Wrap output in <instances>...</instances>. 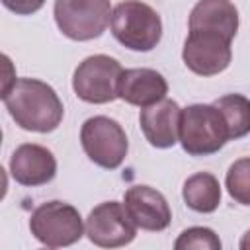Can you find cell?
Returning <instances> with one entry per match:
<instances>
[{
	"mask_svg": "<svg viewBox=\"0 0 250 250\" xmlns=\"http://www.w3.org/2000/svg\"><path fill=\"white\" fill-rule=\"evenodd\" d=\"M123 205L133 223L143 230H164L172 221L166 197L150 186H131L123 195Z\"/></svg>",
	"mask_w": 250,
	"mask_h": 250,
	"instance_id": "obj_10",
	"label": "cell"
},
{
	"mask_svg": "<svg viewBox=\"0 0 250 250\" xmlns=\"http://www.w3.org/2000/svg\"><path fill=\"white\" fill-rule=\"evenodd\" d=\"M10 174L20 186H45L57 176V160L47 146L25 143L12 152Z\"/></svg>",
	"mask_w": 250,
	"mask_h": 250,
	"instance_id": "obj_11",
	"label": "cell"
},
{
	"mask_svg": "<svg viewBox=\"0 0 250 250\" xmlns=\"http://www.w3.org/2000/svg\"><path fill=\"white\" fill-rule=\"evenodd\" d=\"M31 234L49 248H62L78 242L84 234V225L78 209L64 201L41 203L29 217Z\"/></svg>",
	"mask_w": 250,
	"mask_h": 250,
	"instance_id": "obj_4",
	"label": "cell"
},
{
	"mask_svg": "<svg viewBox=\"0 0 250 250\" xmlns=\"http://www.w3.org/2000/svg\"><path fill=\"white\" fill-rule=\"evenodd\" d=\"M213 105L221 111L230 141L242 139L250 133V100L242 94H227L213 102Z\"/></svg>",
	"mask_w": 250,
	"mask_h": 250,
	"instance_id": "obj_16",
	"label": "cell"
},
{
	"mask_svg": "<svg viewBox=\"0 0 250 250\" xmlns=\"http://www.w3.org/2000/svg\"><path fill=\"white\" fill-rule=\"evenodd\" d=\"M242 250H250V230H246L244 234H242V238H240V244H238Z\"/></svg>",
	"mask_w": 250,
	"mask_h": 250,
	"instance_id": "obj_20",
	"label": "cell"
},
{
	"mask_svg": "<svg viewBox=\"0 0 250 250\" xmlns=\"http://www.w3.org/2000/svg\"><path fill=\"white\" fill-rule=\"evenodd\" d=\"M2 4L18 16H31L43 8L45 0H2Z\"/></svg>",
	"mask_w": 250,
	"mask_h": 250,
	"instance_id": "obj_19",
	"label": "cell"
},
{
	"mask_svg": "<svg viewBox=\"0 0 250 250\" xmlns=\"http://www.w3.org/2000/svg\"><path fill=\"white\" fill-rule=\"evenodd\" d=\"M232 37L217 29H189L182 59L186 66L199 76H215L229 68L232 59Z\"/></svg>",
	"mask_w": 250,
	"mask_h": 250,
	"instance_id": "obj_7",
	"label": "cell"
},
{
	"mask_svg": "<svg viewBox=\"0 0 250 250\" xmlns=\"http://www.w3.org/2000/svg\"><path fill=\"white\" fill-rule=\"evenodd\" d=\"M176 250H221V240L207 227L186 229L174 242Z\"/></svg>",
	"mask_w": 250,
	"mask_h": 250,
	"instance_id": "obj_18",
	"label": "cell"
},
{
	"mask_svg": "<svg viewBox=\"0 0 250 250\" xmlns=\"http://www.w3.org/2000/svg\"><path fill=\"white\" fill-rule=\"evenodd\" d=\"M113 37L131 51H152L162 37V20L154 8L141 0L119 2L109 21Z\"/></svg>",
	"mask_w": 250,
	"mask_h": 250,
	"instance_id": "obj_3",
	"label": "cell"
},
{
	"mask_svg": "<svg viewBox=\"0 0 250 250\" xmlns=\"http://www.w3.org/2000/svg\"><path fill=\"white\" fill-rule=\"evenodd\" d=\"M123 68L117 59L92 55L84 59L72 76L74 94L86 104H109L117 98V82Z\"/></svg>",
	"mask_w": 250,
	"mask_h": 250,
	"instance_id": "obj_8",
	"label": "cell"
},
{
	"mask_svg": "<svg viewBox=\"0 0 250 250\" xmlns=\"http://www.w3.org/2000/svg\"><path fill=\"white\" fill-rule=\"evenodd\" d=\"M86 234L90 242L102 248H119L137 236V225L119 201H104L94 207L86 219Z\"/></svg>",
	"mask_w": 250,
	"mask_h": 250,
	"instance_id": "obj_9",
	"label": "cell"
},
{
	"mask_svg": "<svg viewBox=\"0 0 250 250\" xmlns=\"http://www.w3.org/2000/svg\"><path fill=\"white\" fill-rule=\"evenodd\" d=\"M182 197L195 213H213L221 203L219 180L209 172H197L184 182Z\"/></svg>",
	"mask_w": 250,
	"mask_h": 250,
	"instance_id": "obj_15",
	"label": "cell"
},
{
	"mask_svg": "<svg viewBox=\"0 0 250 250\" xmlns=\"http://www.w3.org/2000/svg\"><path fill=\"white\" fill-rule=\"evenodd\" d=\"M109 0H55V21L62 35L72 41L100 37L111 21Z\"/></svg>",
	"mask_w": 250,
	"mask_h": 250,
	"instance_id": "obj_5",
	"label": "cell"
},
{
	"mask_svg": "<svg viewBox=\"0 0 250 250\" xmlns=\"http://www.w3.org/2000/svg\"><path fill=\"white\" fill-rule=\"evenodd\" d=\"M80 143L86 156L105 170L119 168L129 150V141L123 127L105 115H94L82 123Z\"/></svg>",
	"mask_w": 250,
	"mask_h": 250,
	"instance_id": "obj_6",
	"label": "cell"
},
{
	"mask_svg": "<svg viewBox=\"0 0 250 250\" xmlns=\"http://www.w3.org/2000/svg\"><path fill=\"white\" fill-rule=\"evenodd\" d=\"M166 94V78L152 68H125L117 82V98L137 107H148L164 100Z\"/></svg>",
	"mask_w": 250,
	"mask_h": 250,
	"instance_id": "obj_13",
	"label": "cell"
},
{
	"mask_svg": "<svg viewBox=\"0 0 250 250\" xmlns=\"http://www.w3.org/2000/svg\"><path fill=\"white\" fill-rule=\"evenodd\" d=\"M182 107L174 100H160L141 109L139 123L145 139L156 148H170L180 141Z\"/></svg>",
	"mask_w": 250,
	"mask_h": 250,
	"instance_id": "obj_12",
	"label": "cell"
},
{
	"mask_svg": "<svg viewBox=\"0 0 250 250\" xmlns=\"http://www.w3.org/2000/svg\"><path fill=\"white\" fill-rule=\"evenodd\" d=\"M4 105L16 125L33 133L55 131L64 115L59 94L43 80L20 78L16 84L2 94Z\"/></svg>",
	"mask_w": 250,
	"mask_h": 250,
	"instance_id": "obj_1",
	"label": "cell"
},
{
	"mask_svg": "<svg viewBox=\"0 0 250 250\" xmlns=\"http://www.w3.org/2000/svg\"><path fill=\"white\" fill-rule=\"evenodd\" d=\"M230 141L221 111L211 104H193L182 109L180 143L191 156H209L219 152Z\"/></svg>",
	"mask_w": 250,
	"mask_h": 250,
	"instance_id": "obj_2",
	"label": "cell"
},
{
	"mask_svg": "<svg viewBox=\"0 0 250 250\" xmlns=\"http://www.w3.org/2000/svg\"><path fill=\"white\" fill-rule=\"evenodd\" d=\"M225 186L229 195L236 203L250 205V158H238L230 164L225 178Z\"/></svg>",
	"mask_w": 250,
	"mask_h": 250,
	"instance_id": "obj_17",
	"label": "cell"
},
{
	"mask_svg": "<svg viewBox=\"0 0 250 250\" xmlns=\"http://www.w3.org/2000/svg\"><path fill=\"white\" fill-rule=\"evenodd\" d=\"M189 29H217L234 39L238 31V10L230 0H199L188 20Z\"/></svg>",
	"mask_w": 250,
	"mask_h": 250,
	"instance_id": "obj_14",
	"label": "cell"
}]
</instances>
